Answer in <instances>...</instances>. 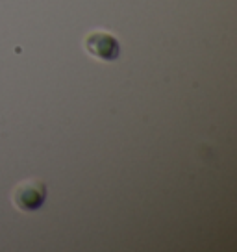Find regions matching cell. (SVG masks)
<instances>
[{
	"mask_svg": "<svg viewBox=\"0 0 237 252\" xmlns=\"http://www.w3.org/2000/svg\"><path fill=\"white\" fill-rule=\"evenodd\" d=\"M47 200V186L41 180H26L17 186L13 204L24 213L37 212Z\"/></svg>",
	"mask_w": 237,
	"mask_h": 252,
	"instance_id": "obj_1",
	"label": "cell"
},
{
	"mask_svg": "<svg viewBox=\"0 0 237 252\" xmlns=\"http://www.w3.org/2000/svg\"><path fill=\"white\" fill-rule=\"evenodd\" d=\"M86 48L89 54L102 60V62H113L120 56V45L118 41L108 33V32H93L86 37Z\"/></svg>",
	"mask_w": 237,
	"mask_h": 252,
	"instance_id": "obj_2",
	"label": "cell"
}]
</instances>
